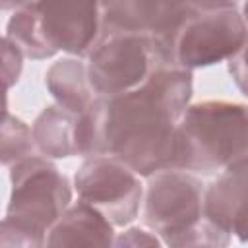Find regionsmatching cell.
<instances>
[{
  "label": "cell",
  "mask_w": 248,
  "mask_h": 248,
  "mask_svg": "<svg viewBox=\"0 0 248 248\" xmlns=\"http://www.w3.org/2000/svg\"><path fill=\"white\" fill-rule=\"evenodd\" d=\"M192 72L157 68L126 93L97 97L79 112V155H112L140 176L174 167L176 128L190 107Z\"/></svg>",
  "instance_id": "cell-1"
},
{
  "label": "cell",
  "mask_w": 248,
  "mask_h": 248,
  "mask_svg": "<svg viewBox=\"0 0 248 248\" xmlns=\"http://www.w3.org/2000/svg\"><path fill=\"white\" fill-rule=\"evenodd\" d=\"M2 246H45L50 227L70 207L72 186L48 157L29 155L12 165Z\"/></svg>",
  "instance_id": "cell-2"
},
{
  "label": "cell",
  "mask_w": 248,
  "mask_h": 248,
  "mask_svg": "<svg viewBox=\"0 0 248 248\" xmlns=\"http://www.w3.org/2000/svg\"><path fill=\"white\" fill-rule=\"evenodd\" d=\"M248 159V105L202 101L190 105L176 128L174 167L213 174Z\"/></svg>",
  "instance_id": "cell-3"
},
{
  "label": "cell",
  "mask_w": 248,
  "mask_h": 248,
  "mask_svg": "<svg viewBox=\"0 0 248 248\" xmlns=\"http://www.w3.org/2000/svg\"><path fill=\"white\" fill-rule=\"evenodd\" d=\"M143 223L170 246H227L231 236L203 215V182L170 167L147 176Z\"/></svg>",
  "instance_id": "cell-4"
},
{
  "label": "cell",
  "mask_w": 248,
  "mask_h": 248,
  "mask_svg": "<svg viewBox=\"0 0 248 248\" xmlns=\"http://www.w3.org/2000/svg\"><path fill=\"white\" fill-rule=\"evenodd\" d=\"M161 66L170 64L157 37L112 31L91 50L87 74L97 95L110 97L136 89Z\"/></svg>",
  "instance_id": "cell-5"
},
{
  "label": "cell",
  "mask_w": 248,
  "mask_h": 248,
  "mask_svg": "<svg viewBox=\"0 0 248 248\" xmlns=\"http://www.w3.org/2000/svg\"><path fill=\"white\" fill-rule=\"evenodd\" d=\"M246 41L248 23L244 17L236 10H215L192 14L161 43L170 66L194 70L229 60Z\"/></svg>",
  "instance_id": "cell-6"
},
{
  "label": "cell",
  "mask_w": 248,
  "mask_h": 248,
  "mask_svg": "<svg viewBox=\"0 0 248 248\" xmlns=\"http://www.w3.org/2000/svg\"><path fill=\"white\" fill-rule=\"evenodd\" d=\"M81 202L99 209L114 227H124L138 217L143 186L140 174L112 155H91L74 176Z\"/></svg>",
  "instance_id": "cell-7"
},
{
  "label": "cell",
  "mask_w": 248,
  "mask_h": 248,
  "mask_svg": "<svg viewBox=\"0 0 248 248\" xmlns=\"http://www.w3.org/2000/svg\"><path fill=\"white\" fill-rule=\"evenodd\" d=\"M50 50L89 56L105 35V4L101 0H29L27 2Z\"/></svg>",
  "instance_id": "cell-8"
},
{
  "label": "cell",
  "mask_w": 248,
  "mask_h": 248,
  "mask_svg": "<svg viewBox=\"0 0 248 248\" xmlns=\"http://www.w3.org/2000/svg\"><path fill=\"white\" fill-rule=\"evenodd\" d=\"M192 14L190 0H110L105 8V33H140L165 41Z\"/></svg>",
  "instance_id": "cell-9"
},
{
  "label": "cell",
  "mask_w": 248,
  "mask_h": 248,
  "mask_svg": "<svg viewBox=\"0 0 248 248\" xmlns=\"http://www.w3.org/2000/svg\"><path fill=\"white\" fill-rule=\"evenodd\" d=\"M203 215L231 238L248 242V159L223 169L205 186Z\"/></svg>",
  "instance_id": "cell-10"
},
{
  "label": "cell",
  "mask_w": 248,
  "mask_h": 248,
  "mask_svg": "<svg viewBox=\"0 0 248 248\" xmlns=\"http://www.w3.org/2000/svg\"><path fill=\"white\" fill-rule=\"evenodd\" d=\"M112 223L93 205L78 202L70 205L46 234V246H110Z\"/></svg>",
  "instance_id": "cell-11"
},
{
  "label": "cell",
  "mask_w": 248,
  "mask_h": 248,
  "mask_svg": "<svg viewBox=\"0 0 248 248\" xmlns=\"http://www.w3.org/2000/svg\"><path fill=\"white\" fill-rule=\"evenodd\" d=\"M33 140L48 159H66L79 155V112H74L62 105H50L35 118Z\"/></svg>",
  "instance_id": "cell-12"
},
{
  "label": "cell",
  "mask_w": 248,
  "mask_h": 248,
  "mask_svg": "<svg viewBox=\"0 0 248 248\" xmlns=\"http://www.w3.org/2000/svg\"><path fill=\"white\" fill-rule=\"evenodd\" d=\"M45 83L58 105L83 112L99 97L87 74V64L78 58H62L54 62L45 76Z\"/></svg>",
  "instance_id": "cell-13"
},
{
  "label": "cell",
  "mask_w": 248,
  "mask_h": 248,
  "mask_svg": "<svg viewBox=\"0 0 248 248\" xmlns=\"http://www.w3.org/2000/svg\"><path fill=\"white\" fill-rule=\"evenodd\" d=\"M6 35L29 58L45 60V58L54 56V52L50 50V46L45 43V39L41 35L37 16L29 4H23L21 8L14 10V16L10 17L8 27H6Z\"/></svg>",
  "instance_id": "cell-14"
},
{
  "label": "cell",
  "mask_w": 248,
  "mask_h": 248,
  "mask_svg": "<svg viewBox=\"0 0 248 248\" xmlns=\"http://www.w3.org/2000/svg\"><path fill=\"white\" fill-rule=\"evenodd\" d=\"M35 147L33 130L17 116H12L6 108L2 122V165L12 167L14 163L33 155Z\"/></svg>",
  "instance_id": "cell-15"
},
{
  "label": "cell",
  "mask_w": 248,
  "mask_h": 248,
  "mask_svg": "<svg viewBox=\"0 0 248 248\" xmlns=\"http://www.w3.org/2000/svg\"><path fill=\"white\" fill-rule=\"evenodd\" d=\"M2 58H4V64H2V72H4V85L6 89H10L14 83H17L19 79V74H21V60H23V50L8 37L4 35L2 39Z\"/></svg>",
  "instance_id": "cell-16"
},
{
  "label": "cell",
  "mask_w": 248,
  "mask_h": 248,
  "mask_svg": "<svg viewBox=\"0 0 248 248\" xmlns=\"http://www.w3.org/2000/svg\"><path fill=\"white\" fill-rule=\"evenodd\" d=\"M229 72L240 93L248 97V41L229 58Z\"/></svg>",
  "instance_id": "cell-17"
},
{
  "label": "cell",
  "mask_w": 248,
  "mask_h": 248,
  "mask_svg": "<svg viewBox=\"0 0 248 248\" xmlns=\"http://www.w3.org/2000/svg\"><path fill=\"white\" fill-rule=\"evenodd\" d=\"M116 246H155V244H163L161 238H157L155 232H147L143 229H128L124 234H120L114 240Z\"/></svg>",
  "instance_id": "cell-18"
},
{
  "label": "cell",
  "mask_w": 248,
  "mask_h": 248,
  "mask_svg": "<svg viewBox=\"0 0 248 248\" xmlns=\"http://www.w3.org/2000/svg\"><path fill=\"white\" fill-rule=\"evenodd\" d=\"M238 0H190L192 12H215V10H236Z\"/></svg>",
  "instance_id": "cell-19"
},
{
  "label": "cell",
  "mask_w": 248,
  "mask_h": 248,
  "mask_svg": "<svg viewBox=\"0 0 248 248\" xmlns=\"http://www.w3.org/2000/svg\"><path fill=\"white\" fill-rule=\"evenodd\" d=\"M29 0H2V10L8 12V10H17L21 8L23 4H27Z\"/></svg>",
  "instance_id": "cell-20"
},
{
  "label": "cell",
  "mask_w": 248,
  "mask_h": 248,
  "mask_svg": "<svg viewBox=\"0 0 248 248\" xmlns=\"http://www.w3.org/2000/svg\"><path fill=\"white\" fill-rule=\"evenodd\" d=\"M242 17H244V21L248 23V0L244 2V10H242Z\"/></svg>",
  "instance_id": "cell-21"
},
{
  "label": "cell",
  "mask_w": 248,
  "mask_h": 248,
  "mask_svg": "<svg viewBox=\"0 0 248 248\" xmlns=\"http://www.w3.org/2000/svg\"><path fill=\"white\" fill-rule=\"evenodd\" d=\"M101 2H103V4H105V8H107V6H108V4H110V0H101Z\"/></svg>",
  "instance_id": "cell-22"
}]
</instances>
